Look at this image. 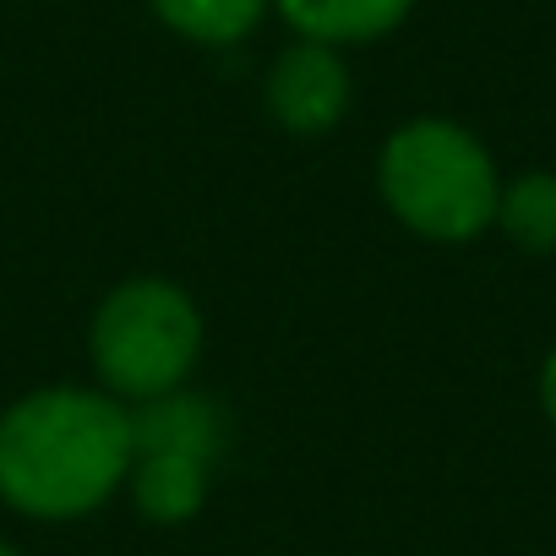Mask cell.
<instances>
[{"label":"cell","instance_id":"1","mask_svg":"<svg viewBox=\"0 0 556 556\" xmlns=\"http://www.w3.org/2000/svg\"><path fill=\"white\" fill-rule=\"evenodd\" d=\"M131 409L104 388H39L0 409V502L39 523H77L126 491Z\"/></svg>","mask_w":556,"mask_h":556},{"label":"cell","instance_id":"2","mask_svg":"<svg viewBox=\"0 0 556 556\" xmlns=\"http://www.w3.org/2000/svg\"><path fill=\"white\" fill-rule=\"evenodd\" d=\"M377 197L409 235L469 245L496 229L502 169L464 121L415 115L377 148Z\"/></svg>","mask_w":556,"mask_h":556},{"label":"cell","instance_id":"3","mask_svg":"<svg viewBox=\"0 0 556 556\" xmlns=\"http://www.w3.org/2000/svg\"><path fill=\"white\" fill-rule=\"evenodd\" d=\"M202 339L207 328L197 301L175 278L142 273V278H121L99 301L88 323V361L99 388L131 409L186 388L202 361Z\"/></svg>","mask_w":556,"mask_h":556},{"label":"cell","instance_id":"4","mask_svg":"<svg viewBox=\"0 0 556 556\" xmlns=\"http://www.w3.org/2000/svg\"><path fill=\"white\" fill-rule=\"evenodd\" d=\"M262 93H267V115L290 137H328L350 115L355 83H350L344 50L295 39L290 50H278V61L267 66Z\"/></svg>","mask_w":556,"mask_h":556},{"label":"cell","instance_id":"5","mask_svg":"<svg viewBox=\"0 0 556 556\" xmlns=\"http://www.w3.org/2000/svg\"><path fill=\"white\" fill-rule=\"evenodd\" d=\"M213 458H197V453H137L131 458V475H126V491H131V507L159 523V529H175V523H191L207 496H213Z\"/></svg>","mask_w":556,"mask_h":556},{"label":"cell","instance_id":"6","mask_svg":"<svg viewBox=\"0 0 556 556\" xmlns=\"http://www.w3.org/2000/svg\"><path fill=\"white\" fill-rule=\"evenodd\" d=\"M131 437H137V453H197V458H224V409L207 399V393H191V388H175L164 399H148V404H131Z\"/></svg>","mask_w":556,"mask_h":556},{"label":"cell","instance_id":"7","mask_svg":"<svg viewBox=\"0 0 556 556\" xmlns=\"http://www.w3.org/2000/svg\"><path fill=\"white\" fill-rule=\"evenodd\" d=\"M273 12L295 28V39L350 50V45H377L393 28H404L415 0H273Z\"/></svg>","mask_w":556,"mask_h":556},{"label":"cell","instance_id":"8","mask_svg":"<svg viewBox=\"0 0 556 556\" xmlns=\"http://www.w3.org/2000/svg\"><path fill=\"white\" fill-rule=\"evenodd\" d=\"M496 229L523 256H556V169H523L502 180Z\"/></svg>","mask_w":556,"mask_h":556},{"label":"cell","instance_id":"9","mask_svg":"<svg viewBox=\"0 0 556 556\" xmlns=\"http://www.w3.org/2000/svg\"><path fill=\"white\" fill-rule=\"evenodd\" d=\"M148 7L169 34L207 45V50H229V45H245L256 34V23L273 0H148Z\"/></svg>","mask_w":556,"mask_h":556},{"label":"cell","instance_id":"10","mask_svg":"<svg viewBox=\"0 0 556 556\" xmlns=\"http://www.w3.org/2000/svg\"><path fill=\"white\" fill-rule=\"evenodd\" d=\"M534 393H540V415H545V426L556 431V350L540 361V382H534Z\"/></svg>","mask_w":556,"mask_h":556},{"label":"cell","instance_id":"11","mask_svg":"<svg viewBox=\"0 0 556 556\" xmlns=\"http://www.w3.org/2000/svg\"><path fill=\"white\" fill-rule=\"evenodd\" d=\"M0 556H23V551H17L12 540H0Z\"/></svg>","mask_w":556,"mask_h":556}]
</instances>
